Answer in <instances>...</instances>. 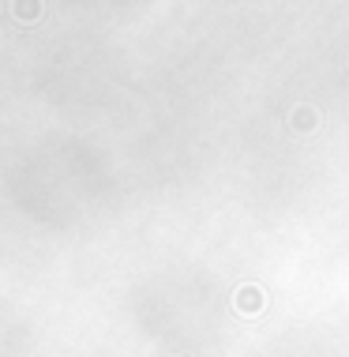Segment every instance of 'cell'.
Listing matches in <instances>:
<instances>
[{
    "label": "cell",
    "mask_w": 349,
    "mask_h": 357,
    "mask_svg": "<svg viewBox=\"0 0 349 357\" xmlns=\"http://www.w3.org/2000/svg\"><path fill=\"white\" fill-rule=\"evenodd\" d=\"M316 121H319V113L312 109V105H297L293 117H289V128H293V132H308V128H316Z\"/></svg>",
    "instance_id": "2"
},
{
    "label": "cell",
    "mask_w": 349,
    "mask_h": 357,
    "mask_svg": "<svg viewBox=\"0 0 349 357\" xmlns=\"http://www.w3.org/2000/svg\"><path fill=\"white\" fill-rule=\"evenodd\" d=\"M233 305H237L240 316H259V312H263V305H267V294L259 286H240L237 297H233Z\"/></svg>",
    "instance_id": "1"
}]
</instances>
